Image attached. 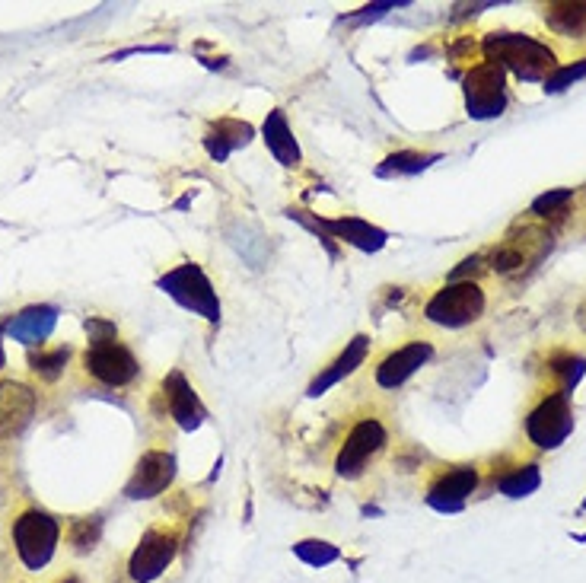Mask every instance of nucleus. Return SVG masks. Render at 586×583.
<instances>
[{"label":"nucleus","mask_w":586,"mask_h":583,"mask_svg":"<svg viewBox=\"0 0 586 583\" xmlns=\"http://www.w3.org/2000/svg\"><path fill=\"white\" fill-rule=\"evenodd\" d=\"M61 583H80V580H74V577H67V580H61Z\"/></svg>","instance_id":"33"},{"label":"nucleus","mask_w":586,"mask_h":583,"mask_svg":"<svg viewBox=\"0 0 586 583\" xmlns=\"http://www.w3.org/2000/svg\"><path fill=\"white\" fill-rule=\"evenodd\" d=\"M583 367H586L583 357H561V360H555V367H551V370H555L561 380H564V396L580 383Z\"/></svg>","instance_id":"30"},{"label":"nucleus","mask_w":586,"mask_h":583,"mask_svg":"<svg viewBox=\"0 0 586 583\" xmlns=\"http://www.w3.org/2000/svg\"><path fill=\"white\" fill-rule=\"evenodd\" d=\"M481 313H485V290L472 281L446 284L424 306V316L434 325H446V329H462V325L475 322Z\"/></svg>","instance_id":"4"},{"label":"nucleus","mask_w":586,"mask_h":583,"mask_svg":"<svg viewBox=\"0 0 586 583\" xmlns=\"http://www.w3.org/2000/svg\"><path fill=\"white\" fill-rule=\"evenodd\" d=\"M39 396L26 383L4 380L0 383V437H20L29 421L36 418Z\"/></svg>","instance_id":"13"},{"label":"nucleus","mask_w":586,"mask_h":583,"mask_svg":"<svg viewBox=\"0 0 586 583\" xmlns=\"http://www.w3.org/2000/svg\"><path fill=\"white\" fill-rule=\"evenodd\" d=\"M574 198L571 188H558V192H548L542 198L532 201V214H539V217H548V214H564L567 208V201Z\"/></svg>","instance_id":"28"},{"label":"nucleus","mask_w":586,"mask_h":583,"mask_svg":"<svg viewBox=\"0 0 586 583\" xmlns=\"http://www.w3.org/2000/svg\"><path fill=\"white\" fill-rule=\"evenodd\" d=\"M249 141H252L249 122H239V118H220V122L211 125L208 137H204V147H208V153L217 163H223L236 147H246Z\"/></svg>","instance_id":"19"},{"label":"nucleus","mask_w":586,"mask_h":583,"mask_svg":"<svg viewBox=\"0 0 586 583\" xmlns=\"http://www.w3.org/2000/svg\"><path fill=\"white\" fill-rule=\"evenodd\" d=\"M172 478H176V456L166 450H150L137 459L134 475L125 485V494L131 501H150V497L163 494L172 485Z\"/></svg>","instance_id":"11"},{"label":"nucleus","mask_w":586,"mask_h":583,"mask_svg":"<svg viewBox=\"0 0 586 583\" xmlns=\"http://www.w3.org/2000/svg\"><path fill=\"white\" fill-rule=\"evenodd\" d=\"M386 447V427L376 418H364L351 427V434L344 437L341 453L335 459V472L341 478H357L367 469V462Z\"/></svg>","instance_id":"8"},{"label":"nucleus","mask_w":586,"mask_h":583,"mask_svg":"<svg viewBox=\"0 0 586 583\" xmlns=\"http://www.w3.org/2000/svg\"><path fill=\"white\" fill-rule=\"evenodd\" d=\"M504 67L485 61L469 71L465 77V106L472 118H497L507 109V90H504Z\"/></svg>","instance_id":"5"},{"label":"nucleus","mask_w":586,"mask_h":583,"mask_svg":"<svg viewBox=\"0 0 586 583\" xmlns=\"http://www.w3.org/2000/svg\"><path fill=\"white\" fill-rule=\"evenodd\" d=\"M157 287L163 294H169L179 306L185 310H192L195 316L208 319V322H217L220 319V300H217V290L214 284L208 281V274L201 271V265L195 262H185L179 268L166 271L163 278L157 281Z\"/></svg>","instance_id":"3"},{"label":"nucleus","mask_w":586,"mask_h":583,"mask_svg":"<svg viewBox=\"0 0 586 583\" xmlns=\"http://www.w3.org/2000/svg\"><path fill=\"white\" fill-rule=\"evenodd\" d=\"M583 77H586V58L577 61V64L558 67L555 74H548V77H545V93H561V90H567L571 83H577V80H583Z\"/></svg>","instance_id":"27"},{"label":"nucleus","mask_w":586,"mask_h":583,"mask_svg":"<svg viewBox=\"0 0 586 583\" xmlns=\"http://www.w3.org/2000/svg\"><path fill=\"white\" fill-rule=\"evenodd\" d=\"M163 396H166V405H169V415L176 418V424L182 427V431H198L201 421L208 418V411H204L198 392L192 389V383H188L179 370H172L163 380Z\"/></svg>","instance_id":"14"},{"label":"nucleus","mask_w":586,"mask_h":583,"mask_svg":"<svg viewBox=\"0 0 586 583\" xmlns=\"http://www.w3.org/2000/svg\"><path fill=\"white\" fill-rule=\"evenodd\" d=\"M0 332H4V325H0ZM7 364V354H4V341H0V367Z\"/></svg>","instance_id":"32"},{"label":"nucleus","mask_w":586,"mask_h":583,"mask_svg":"<svg viewBox=\"0 0 586 583\" xmlns=\"http://www.w3.org/2000/svg\"><path fill=\"white\" fill-rule=\"evenodd\" d=\"M395 7H405V4H373V7H364V13H357V16H351L354 23H360V20H376V16H383L386 10H395Z\"/></svg>","instance_id":"31"},{"label":"nucleus","mask_w":586,"mask_h":583,"mask_svg":"<svg viewBox=\"0 0 586 583\" xmlns=\"http://www.w3.org/2000/svg\"><path fill=\"white\" fill-rule=\"evenodd\" d=\"M102 536V520L99 517H83L71 523V545L77 552H93Z\"/></svg>","instance_id":"26"},{"label":"nucleus","mask_w":586,"mask_h":583,"mask_svg":"<svg viewBox=\"0 0 586 583\" xmlns=\"http://www.w3.org/2000/svg\"><path fill=\"white\" fill-rule=\"evenodd\" d=\"M67 360H71V348H55V351H39V354L32 351L29 354V367H32V373H39L42 380L55 383L58 376L64 373Z\"/></svg>","instance_id":"23"},{"label":"nucleus","mask_w":586,"mask_h":583,"mask_svg":"<svg viewBox=\"0 0 586 583\" xmlns=\"http://www.w3.org/2000/svg\"><path fill=\"white\" fill-rule=\"evenodd\" d=\"M176 552H179V536L176 533H166V529H150V533H144V539L137 542L134 555L128 561V577L134 583H153L172 564Z\"/></svg>","instance_id":"9"},{"label":"nucleus","mask_w":586,"mask_h":583,"mask_svg":"<svg viewBox=\"0 0 586 583\" xmlns=\"http://www.w3.org/2000/svg\"><path fill=\"white\" fill-rule=\"evenodd\" d=\"M293 555H297L300 561H306L309 568H325V564L338 561V548L332 542H322V539H303L293 545Z\"/></svg>","instance_id":"25"},{"label":"nucleus","mask_w":586,"mask_h":583,"mask_svg":"<svg viewBox=\"0 0 586 583\" xmlns=\"http://www.w3.org/2000/svg\"><path fill=\"white\" fill-rule=\"evenodd\" d=\"M434 354V348L427 345V341H411V345L392 351L383 364L376 367V383L383 389H399L408 376H415L427 360Z\"/></svg>","instance_id":"15"},{"label":"nucleus","mask_w":586,"mask_h":583,"mask_svg":"<svg viewBox=\"0 0 586 583\" xmlns=\"http://www.w3.org/2000/svg\"><path fill=\"white\" fill-rule=\"evenodd\" d=\"M434 160H437L434 153L402 150V153H392V157H386V163L379 166L376 173L383 179H389V176H415V173H421V169H427Z\"/></svg>","instance_id":"22"},{"label":"nucleus","mask_w":586,"mask_h":583,"mask_svg":"<svg viewBox=\"0 0 586 583\" xmlns=\"http://www.w3.org/2000/svg\"><path fill=\"white\" fill-rule=\"evenodd\" d=\"M367 351H370V338L367 335H357L348 348H344L338 357H335V364L329 367V370H322L313 383H309V396H322L325 389H332L335 383H341L344 376H351L360 364H364V357H367Z\"/></svg>","instance_id":"18"},{"label":"nucleus","mask_w":586,"mask_h":583,"mask_svg":"<svg viewBox=\"0 0 586 583\" xmlns=\"http://www.w3.org/2000/svg\"><path fill=\"white\" fill-rule=\"evenodd\" d=\"M61 539V523L45 510H26L13 520V545L16 555L29 571H42L55 558Z\"/></svg>","instance_id":"2"},{"label":"nucleus","mask_w":586,"mask_h":583,"mask_svg":"<svg viewBox=\"0 0 586 583\" xmlns=\"http://www.w3.org/2000/svg\"><path fill=\"white\" fill-rule=\"evenodd\" d=\"M551 249V236L536 227H523V236H507L501 246L494 249V271L516 274L526 265H536L542 255Z\"/></svg>","instance_id":"12"},{"label":"nucleus","mask_w":586,"mask_h":583,"mask_svg":"<svg viewBox=\"0 0 586 583\" xmlns=\"http://www.w3.org/2000/svg\"><path fill=\"white\" fill-rule=\"evenodd\" d=\"M86 335H90V345H109V341H118V329L112 319H99V316H90L83 322Z\"/></svg>","instance_id":"29"},{"label":"nucleus","mask_w":586,"mask_h":583,"mask_svg":"<svg viewBox=\"0 0 586 583\" xmlns=\"http://www.w3.org/2000/svg\"><path fill=\"white\" fill-rule=\"evenodd\" d=\"M55 322H58L55 306H26L23 313H16L7 322V332H10V338L23 341L26 348H36L51 332H55Z\"/></svg>","instance_id":"17"},{"label":"nucleus","mask_w":586,"mask_h":583,"mask_svg":"<svg viewBox=\"0 0 586 583\" xmlns=\"http://www.w3.org/2000/svg\"><path fill=\"white\" fill-rule=\"evenodd\" d=\"M290 217H297L300 224H306L309 230H316L322 243H329V239H341V243H348L360 252H379L386 246V230L373 227L370 220H360V217H341V220H313L306 217V211H290ZM332 249V243H329Z\"/></svg>","instance_id":"6"},{"label":"nucleus","mask_w":586,"mask_h":583,"mask_svg":"<svg viewBox=\"0 0 586 583\" xmlns=\"http://www.w3.org/2000/svg\"><path fill=\"white\" fill-rule=\"evenodd\" d=\"M542 482V475H539V466H520V469H513L510 475L504 478H497V488H501L507 497H526L539 488Z\"/></svg>","instance_id":"24"},{"label":"nucleus","mask_w":586,"mask_h":583,"mask_svg":"<svg viewBox=\"0 0 586 583\" xmlns=\"http://www.w3.org/2000/svg\"><path fill=\"white\" fill-rule=\"evenodd\" d=\"M478 485V472L462 466V469H453L440 475L434 485L427 491V504L434 510H443V513H453L465 504V497H469Z\"/></svg>","instance_id":"16"},{"label":"nucleus","mask_w":586,"mask_h":583,"mask_svg":"<svg viewBox=\"0 0 586 583\" xmlns=\"http://www.w3.org/2000/svg\"><path fill=\"white\" fill-rule=\"evenodd\" d=\"M485 55L520 80H539L555 67V51L529 36H516V32H491L485 39Z\"/></svg>","instance_id":"1"},{"label":"nucleus","mask_w":586,"mask_h":583,"mask_svg":"<svg viewBox=\"0 0 586 583\" xmlns=\"http://www.w3.org/2000/svg\"><path fill=\"white\" fill-rule=\"evenodd\" d=\"M571 431H574V415H571V405H567L564 392L542 399L536 408H532V415L526 418V434L542 450L561 447Z\"/></svg>","instance_id":"7"},{"label":"nucleus","mask_w":586,"mask_h":583,"mask_svg":"<svg viewBox=\"0 0 586 583\" xmlns=\"http://www.w3.org/2000/svg\"><path fill=\"white\" fill-rule=\"evenodd\" d=\"M262 134H265V144H268V150H271V157L278 160L281 166H287V169H290V166H300L297 137H293L290 125H287V115H284L281 109L268 112Z\"/></svg>","instance_id":"20"},{"label":"nucleus","mask_w":586,"mask_h":583,"mask_svg":"<svg viewBox=\"0 0 586 583\" xmlns=\"http://www.w3.org/2000/svg\"><path fill=\"white\" fill-rule=\"evenodd\" d=\"M83 367L90 376H96L99 383L106 386H128L131 380H137V357L125 348L118 345V341H109V345H90L86 348V357H83Z\"/></svg>","instance_id":"10"},{"label":"nucleus","mask_w":586,"mask_h":583,"mask_svg":"<svg viewBox=\"0 0 586 583\" xmlns=\"http://www.w3.org/2000/svg\"><path fill=\"white\" fill-rule=\"evenodd\" d=\"M545 23L558 36H586V4H551L545 10Z\"/></svg>","instance_id":"21"}]
</instances>
